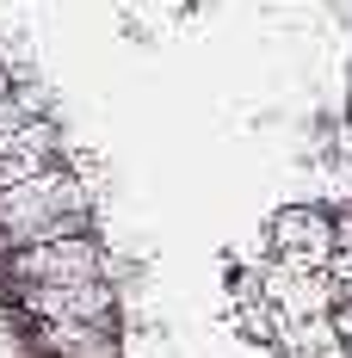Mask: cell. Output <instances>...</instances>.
Listing matches in <instances>:
<instances>
[{
    "label": "cell",
    "instance_id": "obj_1",
    "mask_svg": "<svg viewBox=\"0 0 352 358\" xmlns=\"http://www.w3.org/2000/svg\"><path fill=\"white\" fill-rule=\"evenodd\" d=\"M80 210H87V192L74 185V173L43 167L19 185H0V241L13 253V248H31V241H50V235H74Z\"/></svg>",
    "mask_w": 352,
    "mask_h": 358
},
{
    "label": "cell",
    "instance_id": "obj_2",
    "mask_svg": "<svg viewBox=\"0 0 352 358\" xmlns=\"http://www.w3.org/2000/svg\"><path fill=\"white\" fill-rule=\"evenodd\" d=\"M99 266H106V253L99 241L87 235V229H74V235H50V241H31V248H13L6 253V272L25 285H69V278H99Z\"/></svg>",
    "mask_w": 352,
    "mask_h": 358
},
{
    "label": "cell",
    "instance_id": "obj_3",
    "mask_svg": "<svg viewBox=\"0 0 352 358\" xmlns=\"http://www.w3.org/2000/svg\"><path fill=\"white\" fill-rule=\"evenodd\" d=\"M266 241L290 272H328V253H334V216L316 204H284L266 222Z\"/></svg>",
    "mask_w": 352,
    "mask_h": 358
},
{
    "label": "cell",
    "instance_id": "obj_4",
    "mask_svg": "<svg viewBox=\"0 0 352 358\" xmlns=\"http://www.w3.org/2000/svg\"><path fill=\"white\" fill-rule=\"evenodd\" d=\"M25 309L37 322H111L118 290L106 278H69V285H25Z\"/></svg>",
    "mask_w": 352,
    "mask_h": 358
},
{
    "label": "cell",
    "instance_id": "obj_5",
    "mask_svg": "<svg viewBox=\"0 0 352 358\" xmlns=\"http://www.w3.org/2000/svg\"><path fill=\"white\" fill-rule=\"evenodd\" d=\"M37 346L43 358H124V340L111 322H43Z\"/></svg>",
    "mask_w": 352,
    "mask_h": 358
},
{
    "label": "cell",
    "instance_id": "obj_6",
    "mask_svg": "<svg viewBox=\"0 0 352 358\" xmlns=\"http://www.w3.org/2000/svg\"><path fill=\"white\" fill-rule=\"evenodd\" d=\"M56 148H62L56 124H50V117H25V124H19V136H13V148L0 155V185H19V179L56 167Z\"/></svg>",
    "mask_w": 352,
    "mask_h": 358
},
{
    "label": "cell",
    "instance_id": "obj_7",
    "mask_svg": "<svg viewBox=\"0 0 352 358\" xmlns=\"http://www.w3.org/2000/svg\"><path fill=\"white\" fill-rule=\"evenodd\" d=\"M340 358H352V334H346V340H340Z\"/></svg>",
    "mask_w": 352,
    "mask_h": 358
},
{
    "label": "cell",
    "instance_id": "obj_8",
    "mask_svg": "<svg viewBox=\"0 0 352 358\" xmlns=\"http://www.w3.org/2000/svg\"><path fill=\"white\" fill-rule=\"evenodd\" d=\"M6 87H13V80H6V69H0V93H6Z\"/></svg>",
    "mask_w": 352,
    "mask_h": 358
}]
</instances>
